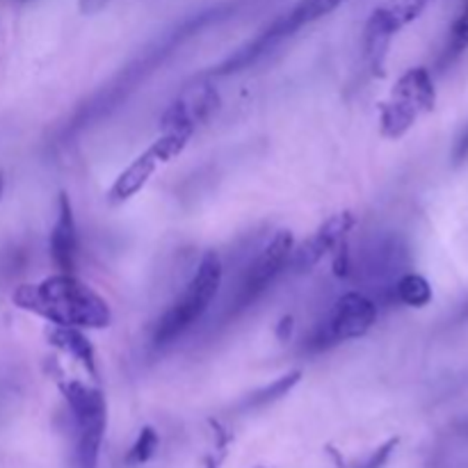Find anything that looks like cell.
I'll list each match as a JSON object with an SVG mask.
<instances>
[{
  "label": "cell",
  "instance_id": "obj_1",
  "mask_svg": "<svg viewBox=\"0 0 468 468\" xmlns=\"http://www.w3.org/2000/svg\"><path fill=\"white\" fill-rule=\"evenodd\" d=\"M19 309L42 315L58 327L103 329L112 314L108 302L73 275H55L39 284L19 285L12 295Z\"/></svg>",
  "mask_w": 468,
  "mask_h": 468
},
{
  "label": "cell",
  "instance_id": "obj_2",
  "mask_svg": "<svg viewBox=\"0 0 468 468\" xmlns=\"http://www.w3.org/2000/svg\"><path fill=\"white\" fill-rule=\"evenodd\" d=\"M220 284H222V263H220L218 254L211 251L201 258L197 272L190 279V284L185 285L183 295L158 320L154 332V343L158 348H164V345L179 341L185 332H190L201 320L208 306L212 304Z\"/></svg>",
  "mask_w": 468,
  "mask_h": 468
},
{
  "label": "cell",
  "instance_id": "obj_3",
  "mask_svg": "<svg viewBox=\"0 0 468 468\" xmlns=\"http://www.w3.org/2000/svg\"><path fill=\"white\" fill-rule=\"evenodd\" d=\"M69 411L76 430V463L78 468H97L106 435V398L98 388L85 387L80 381H69L64 387Z\"/></svg>",
  "mask_w": 468,
  "mask_h": 468
},
{
  "label": "cell",
  "instance_id": "obj_4",
  "mask_svg": "<svg viewBox=\"0 0 468 468\" xmlns=\"http://www.w3.org/2000/svg\"><path fill=\"white\" fill-rule=\"evenodd\" d=\"M377 306L361 293H348L333 304L327 320L314 332L309 341V348L324 350L332 345L354 341L368 333V329L375 324Z\"/></svg>",
  "mask_w": 468,
  "mask_h": 468
},
{
  "label": "cell",
  "instance_id": "obj_5",
  "mask_svg": "<svg viewBox=\"0 0 468 468\" xmlns=\"http://www.w3.org/2000/svg\"><path fill=\"white\" fill-rule=\"evenodd\" d=\"M190 137L192 136L183 131H163V136H160L145 154L137 155V158L117 176L110 192H108V201H110L112 206H119V203L136 197V194L149 183V179L154 176L158 164L169 163L174 155H179L181 151L188 146Z\"/></svg>",
  "mask_w": 468,
  "mask_h": 468
},
{
  "label": "cell",
  "instance_id": "obj_6",
  "mask_svg": "<svg viewBox=\"0 0 468 468\" xmlns=\"http://www.w3.org/2000/svg\"><path fill=\"white\" fill-rule=\"evenodd\" d=\"M290 254H293V236H290V231L275 233L270 245L263 249L261 257L254 261V266H249V270L242 276L240 285H238L231 302L233 315L242 314V311L249 309L251 304H257L258 297H263V295L267 293V288H270V285L279 279L281 272L285 270V266L290 263Z\"/></svg>",
  "mask_w": 468,
  "mask_h": 468
},
{
  "label": "cell",
  "instance_id": "obj_7",
  "mask_svg": "<svg viewBox=\"0 0 468 468\" xmlns=\"http://www.w3.org/2000/svg\"><path fill=\"white\" fill-rule=\"evenodd\" d=\"M220 108L218 92L211 85H197L181 94L163 117V131H183L194 136L197 126L211 119Z\"/></svg>",
  "mask_w": 468,
  "mask_h": 468
},
{
  "label": "cell",
  "instance_id": "obj_8",
  "mask_svg": "<svg viewBox=\"0 0 468 468\" xmlns=\"http://www.w3.org/2000/svg\"><path fill=\"white\" fill-rule=\"evenodd\" d=\"M352 224V212H338V215L329 218L309 240L302 242L300 247H293L288 266H293L295 272H309L327 257L329 251L343 245Z\"/></svg>",
  "mask_w": 468,
  "mask_h": 468
},
{
  "label": "cell",
  "instance_id": "obj_9",
  "mask_svg": "<svg viewBox=\"0 0 468 468\" xmlns=\"http://www.w3.org/2000/svg\"><path fill=\"white\" fill-rule=\"evenodd\" d=\"M290 34H295V30L284 14L281 19H276L275 23L267 25V28L263 30L258 37H254L251 42H247L245 46H240L238 51H233V53L229 55L222 64L215 67V73H220V76H227V73L247 69L249 64H254V62H258L261 58H266V55L270 53L275 46H279L284 39L290 37Z\"/></svg>",
  "mask_w": 468,
  "mask_h": 468
},
{
  "label": "cell",
  "instance_id": "obj_10",
  "mask_svg": "<svg viewBox=\"0 0 468 468\" xmlns=\"http://www.w3.org/2000/svg\"><path fill=\"white\" fill-rule=\"evenodd\" d=\"M396 16L387 7H377L368 19L363 30V58L375 76H384V64H387L388 46H391L393 34L400 30Z\"/></svg>",
  "mask_w": 468,
  "mask_h": 468
},
{
  "label": "cell",
  "instance_id": "obj_11",
  "mask_svg": "<svg viewBox=\"0 0 468 468\" xmlns=\"http://www.w3.org/2000/svg\"><path fill=\"white\" fill-rule=\"evenodd\" d=\"M51 258L62 275H73L78 261V231L67 194H60V212L51 233Z\"/></svg>",
  "mask_w": 468,
  "mask_h": 468
},
{
  "label": "cell",
  "instance_id": "obj_12",
  "mask_svg": "<svg viewBox=\"0 0 468 468\" xmlns=\"http://www.w3.org/2000/svg\"><path fill=\"white\" fill-rule=\"evenodd\" d=\"M393 97L411 103L418 112H432L436 106V89L430 71L425 67H414L396 82Z\"/></svg>",
  "mask_w": 468,
  "mask_h": 468
},
{
  "label": "cell",
  "instance_id": "obj_13",
  "mask_svg": "<svg viewBox=\"0 0 468 468\" xmlns=\"http://www.w3.org/2000/svg\"><path fill=\"white\" fill-rule=\"evenodd\" d=\"M51 343L71 354L76 361H80L89 375H97V357H94L92 343H89L88 336H85L80 329L55 327L53 332H51Z\"/></svg>",
  "mask_w": 468,
  "mask_h": 468
},
{
  "label": "cell",
  "instance_id": "obj_14",
  "mask_svg": "<svg viewBox=\"0 0 468 468\" xmlns=\"http://www.w3.org/2000/svg\"><path fill=\"white\" fill-rule=\"evenodd\" d=\"M418 115L420 112L416 110L411 103L402 101V98L398 97H391V101L384 103V108H381V133H384V137L398 140V137L405 136L411 126H414Z\"/></svg>",
  "mask_w": 468,
  "mask_h": 468
},
{
  "label": "cell",
  "instance_id": "obj_15",
  "mask_svg": "<svg viewBox=\"0 0 468 468\" xmlns=\"http://www.w3.org/2000/svg\"><path fill=\"white\" fill-rule=\"evenodd\" d=\"M343 3H348V0H300V3L285 14V19L290 21L293 30L297 33V30L304 28V25L332 14V12L338 10Z\"/></svg>",
  "mask_w": 468,
  "mask_h": 468
},
{
  "label": "cell",
  "instance_id": "obj_16",
  "mask_svg": "<svg viewBox=\"0 0 468 468\" xmlns=\"http://www.w3.org/2000/svg\"><path fill=\"white\" fill-rule=\"evenodd\" d=\"M398 300L407 306H414V309H423L432 302V285L425 276L409 272V275L402 276L396 285Z\"/></svg>",
  "mask_w": 468,
  "mask_h": 468
},
{
  "label": "cell",
  "instance_id": "obj_17",
  "mask_svg": "<svg viewBox=\"0 0 468 468\" xmlns=\"http://www.w3.org/2000/svg\"><path fill=\"white\" fill-rule=\"evenodd\" d=\"M297 379H300V372H290V375L281 377V379H276L272 387H266V388H261L258 393H254V396L245 402V407L247 409H254V407H263V405H267V402L279 400V398H284L285 393H288L290 388L297 384Z\"/></svg>",
  "mask_w": 468,
  "mask_h": 468
},
{
  "label": "cell",
  "instance_id": "obj_18",
  "mask_svg": "<svg viewBox=\"0 0 468 468\" xmlns=\"http://www.w3.org/2000/svg\"><path fill=\"white\" fill-rule=\"evenodd\" d=\"M468 49V3L463 7V12L459 14V19L453 23V30H450L448 46H445L444 62H453L457 60L463 51Z\"/></svg>",
  "mask_w": 468,
  "mask_h": 468
},
{
  "label": "cell",
  "instance_id": "obj_19",
  "mask_svg": "<svg viewBox=\"0 0 468 468\" xmlns=\"http://www.w3.org/2000/svg\"><path fill=\"white\" fill-rule=\"evenodd\" d=\"M155 450H158V435H155L154 427H145V430L137 435L136 444H133L126 462L131 463V466H136V463H145L154 457Z\"/></svg>",
  "mask_w": 468,
  "mask_h": 468
},
{
  "label": "cell",
  "instance_id": "obj_20",
  "mask_svg": "<svg viewBox=\"0 0 468 468\" xmlns=\"http://www.w3.org/2000/svg\"><path fill=\"white\" fill-rule=\"evenodd\" d=\"M425 5H427V0H388L384 7L396 16L398 23L407 25L423 14Z\"/></svg>",
  "mask_w": 468,
  "mask_h": 468
},
{
  "label": "cell",
  "instance_id": "obj_21",
  "mask_svg": "<svg viewBox=\"0 0 468 468\" xmlns=\"http://www.w3.org/2000/svg\"><path fill=\"white\" fill-rule=\"evenodd\" d=\"M396 445H398V439H391L388 444H384L379 450H377L375 454H372L370 459H368L366 463H363L361 468H381L384 463L388 462V457H391V453H393V448H396Z\"/></svg>",
  "mask_w": 468,
  "mask_h": 468
},
{
  "label": "cell",
  "instance_id": "obj_22",
  "mask_svg": "<svg viewBox=\"0 0 468 468\" xmlns=\"http://www.w3.org/2000/svg\"><path fill=\"white\" fill-rule=\"evenodd\" d=\"M466 158H468V126L463 128L462 136L457 137V142H454V149H453L454 164H462Z\"/></svg>",
  "mask_w": 468,
  "mask_h": 468
},
{
  "label": "cell",
  "instance_id": "obj_23",
  "mask_svg": "<svg viewBox=\"0 0 468 468\" xmlns=\"http://www.w3.org/2000/svg\"><path fill=\"white\" fill-rule=\"evenodd\" d=\"M110 0H78L82 14H98Z\"/></svg>",
  "mask_w": 468,
  "mask_h": 468
},
{
  "label": "cell",
  "instance_id": "obj_24",
  "mask_svg": "<svg viewBox=\"0 0 468 468\" xmlns=\"http://www.w3.org/2000/svg\"><path fill=\"white\" fill-rule=\"evenodd\" d=\"M290 332H293V318H284V320H281L276 336H279L281 341H285V338L290 336Z\"/></svg>",
  "mask_w": 468,
  "mask_h": 468
},
{
  "label": "cell",
  "instance_id": "obj_25",
  "mask_svg": "<svg viewBox=\"0 0 468 468\" xmlns=\"http://www.w3.org/2000/svg\"><path fill=\"white\" fill-rule=\"evenodd\" d=\"M3 192H5V174L0 172V199H3Z\"/></svg>",
  "mask_w": 468,
  "mask_h": 468
}]
</instances>
